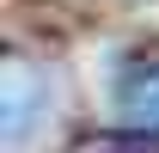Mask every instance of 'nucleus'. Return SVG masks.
Returning a JSON list of instances; mask_svg holds the SVG:
<instances>
[{
    "label": "nucleus",
    "instance_id": "nucleus-1",
    "mask_svg": "<svg viewBox=\"0 0 159 153\" xmlns=\"http://www.w3.org/2000/svg\"><path fill=\"white\" fill-rule=\"evenodd\" d=\"M116 116L135 135H159V61H141L116 80Z\"/></svg>",
    "mask_w": 159,
    "mask_h": 153
},
{
    "label": "nucleus",
    "instance_id": "nucleus-2",
    "mask_svg": "<svg viewBox=\"0 0 159 153\" xmlns=\"http://www.w3.org/2000/svg\"><path fill=\"white\" fill-rule=\"evenodd\" d=\"M98 153H141V147H98Z\"/></svg>",
    "mask_w": 159,
    "mask_h": 153
}]
</instances>
